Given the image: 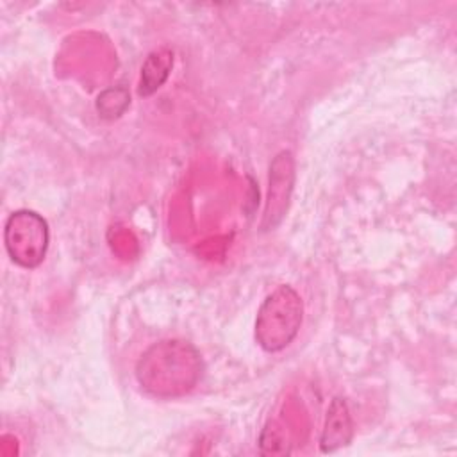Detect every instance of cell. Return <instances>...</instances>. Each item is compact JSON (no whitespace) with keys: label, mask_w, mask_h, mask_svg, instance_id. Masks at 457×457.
I'll use <instances>...</instances> for the list:
<instances>
[{"label":"cell","mask_w":457,"mask_h":457,"mask_svg":"<svg viewBox=\"0 0 457 457\" xmlns=\"http://www.w3.org/2000/svg\"><path fill=\"white\" fill-rule=\"evenodd\" d=\"M295 177H296V171H295L293 152L280 150L270 164L268 195H266V205H264L262 221H261V228L264 232L275 230L284 220L291 204Z\"/></svg>","instance_id":"cell-4"},{"label":"cell","mask_w":457,"mask_h":457,"mask_svg":"<svg viewBox=\"0 0 457 457\" xmlns=\"http://www.w3.org/2000/svg\"><path fill=\"white\" fill-rule=\"evenodd\" d=\"M173 68V52L168 48H159L148 54L141 66V79L137 93L141 96H150L168 80Z\"/></svg>","instance_id":"cell-6"},{"label":"cell","mask_w":457,"mask_h":457,"mask_svg":"<svg viewBox=\"0 0 457 457\" xmlns=\"http://www.w3.org/2000/svg\"><path fill=\"white\" fill-rule=\"evenodd\" d=\"M303 320V302L289 286L280 284L261 303L255 318V339L264 352H280L293 343Z\"/></svg>","instance_id":"cell-2"},{"label":"cell","mask_w":457,"mask_h":457,"mask_svg":"<svg viewBox=\"0 0 457 457\" xmlns=\"http://www.w3.org/2000/svg\"><path fill=\"white\" fill-rule=\"evenodd\" d=\"M198 350L182 339L154 343L136 364L139 386L157 398H177L189 393L202 378Z\"/></svg>","instance_id":"cell-1"},{"label":"cell","mask_w":457,"mask_h":457,"mask_svg":"<svg viewBox=\"0 0 457 457\" xmlns=\"http://www.w3.org/2000/svg\"><path fill=\"white\" fill-rule=\"evenodd\" d=\"M130 104V95L125 87H109L96 98V111L105 120L120 118Z\"/></svg>","instance_id":"cell-7"},{"label":"cell","mask_w":457,"mask_h":457,"mask_svg":"<svg viewBox=\"0 0 457 457\" xmlns=\"http://www.w3.org/2000/svg\"><path fill=\"white\" fill-rule=\"evenodd\" d=\"M259 446L262 455H286L289 453L286 434L277 421H268L259 437Z\"/></svg>","instance_id":"cell-8"},{"label":"cell","mask_w":457,"mask_h":457,"mask_svg":"<svg viewBox=\"0 0 457 457\" xmlns=\"http://www.w3.org/2000/svg\"><path fill=\"white\" fill-rule=\"evenodd\" d=\"M353 421L350 409L341 396H334L325 416L323 430L320 436V450L323 453H334L352 443Z\"/></svg>","instance_id":"cell-5"},{"label":"cell","mask_w":457,"mask_h":457,"mask_svg":"<svg viewBox=\"0 0 457 457\" xmlns=\"http://www.w3.org/2000/svg\"><path fill=\"white\" fill-rule=\"evenodd\" d=\"M48 223L30 209L14 211L4 227V245L12 262L21 268H36L48 250Z\"/></svg>","instance_id":"cell-3"}]
</instances>
